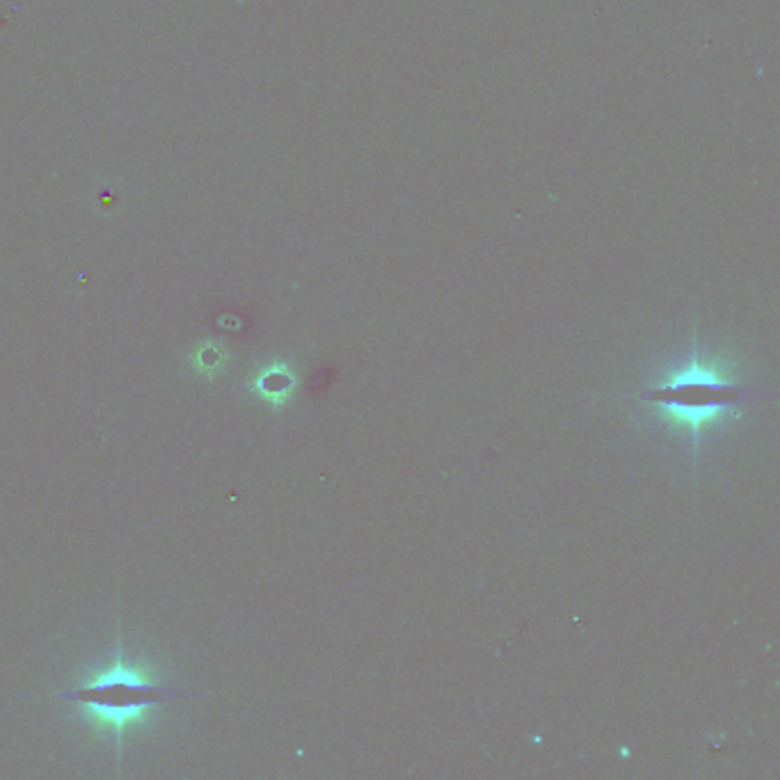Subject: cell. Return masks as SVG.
I'll return each mask as SVG.
<instances>
[{
  "mask_svg": "<svg viewBox=\"0 0 780 780\" xmlns=\"http://www.w3.org/2000/svg\"><path fill=\"white\" fill-rule=\"evenodd\" d=\"M295 387H298V378L293 374V368L285 362H273L264 366L252 380L254 392L277 407L291 401Z\"/></svg>",
  "mask_w": 780,
  "mask_h": 780,
  "instance_id": "3",
  "label": "cell"
},
{
  "mask_svg": "<svg viewBox=\"0 0 780 780\" xmlns=\"http://www.w3.org/2000/svg\"><path fill=\"white\" fill-rule=\"evenodd\" d=\"M192 364H194V368H198V372H200L202 376L213 378L215 374L221 372L223 364H225V351L221 349V345L206 343V345H202L200 351H194Z\"/></svg>",
  "mask_w": 780,
  "mask_h": 780,
  "instance_id": "4",
  "label": "cell"
},
{
  "mask_svg": "<svg viewBox=\"0 0 780 780\" xmlns=\"http://www.w3.org/2000/svg\"><path fill=\"white\" fill-rule=\"evenodd\" d=\"M188 696L184 689L149 682L140 678L134 668L115 666L108 674L60 693L62 701H70L97 719L115 728L117 746H122V728L138 719L147 709L167 705Z\"/></svg>",
  "mask_w": 780,
  "mask_h": 780,
  "instance_id": "2",
  "label": "cell"
},
{
  "mask_svg": "<svg viewBox=\"0 0 780 780\" xmlns=\"http://www.w3.org/2000/svg\"><path fill=\"white\" fill-rule=\"evenodd\" d=\"M755 392L737 380L728 368L699 355L693 345L691 357L676 372L639 392L643 403L657 405L659 417L680 432H687L693 446L709 428L740 415Z\"/></svg>",
  "mask_w": 780,
  "mask_h": 780,
  "instance_id": "1",
  "label": "cell"
}]
</instances>
